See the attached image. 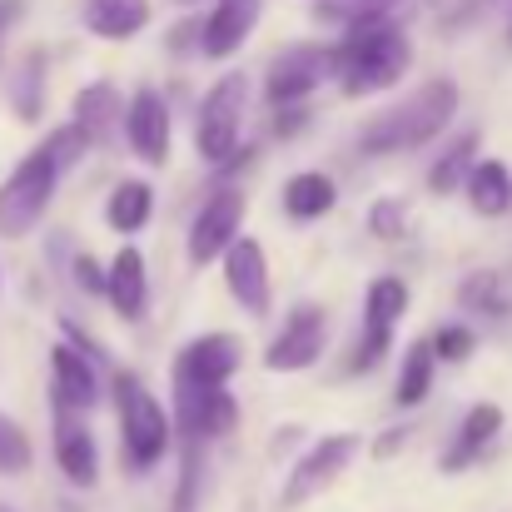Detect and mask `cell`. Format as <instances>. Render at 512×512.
Listing matches in <instances>:
<instances>
[{
    "instance_id": "cell-1",
    "label": "cell",
    "mask_w": 512,
    "mask_h": 512,
    "mask_svg": "<svg viewBox=\"0 0 512 512\" xmlns=\"http://www.w3.org/2000/svg\"><path fill=\"white\" fill-rule=\"evenodd\" d=\"M85 150H90V140H85L75 125H60L45 145H35V150L15 165V174L0 184V234H5V239H25V234L45 219L60 174L70 170Z\"/></svg>"
},
{
    "instance_id": "cell-2",
    "label": "cell",
    "mask_w": 512,
    "mask_h": 512,
    "mask_svg": "<svg viewBox=\"0 0 512 512\" xmlns=\"http://www.w3.org/2000/svg\"><path fill=\"white\" fill-rule=\"evenodd\" d=\"M408 65H413V45L388 15H358L334 50V80L348 95L388 90L408 75Z\"/></svg>"
},
{
    "instance_id": "cell-3",
    "label": "cell",
    "mask_w": 512,
    "mask_h": 512,
    "mask_svg": "<svg viewBox=\"0 0 512 512\" xmlns=\"http://www.w3.org/2000/svg\"><path fill=\"white\" fill-rule=\"evenodd\" d=\"M458 115V85L453 80H428L423 90H413L403 105L383 110L368 130H363V155H398V150H418L428 140H438Z\"/></svg>"
},
{
    "instance_id": "cell-4",
    "label": "cell",
    "mask_w": 512,
    "mask_h": 512,
    "mask_svg": "<svg viewBox=\"0 0 512 512\" xmlns=\"http://www.w3.org/2000/svg\"><path fill=\"white\" fill-rule=\"evenodd\" d=\"M115 408H120V453L130 473H150L165 463L174 443V418L170 408L150 393V383L140 373H115Z\"/></svg>"
},
{
    "instance_id": "cell-5",
    "label": "cell",
    "mask_w": 512,
    "mask_h": 512,
    "mask_svg": "<svg viewBox=\"0 0 512 512\" xmlns=\"http://www.w3.org/2000/svg\"><path fill=\"white\" fill-rule=\"evenodd\" d=\"M244 110H249V80L244 70H229L209 95H204V110H199V130H194V145L209 165H229L239 155V140H244Z\"/></svg>"
},
{
    "instance_id": "cell-6",
    "label": "cell",
    "mask_w": 512,
    "mask_h": 512,
    "mask_svg": "<svg viewBox=\"0 0 512 512\" xmlns=\"http://www.w3.org/2000/svg\"><path fill=\"white\" fill-rule=\"evenodd\" d=\"M413 294L398 274H378L363 294V339L353 343L343 373H373L383 358H388V343H393V324L408 314Z\"/></svg>"
},
{
    "instance_id": "cell-7",
    "label": "cell",
    "mask_w": 512,
    "mask_h": 512,
    "mask_svg": "<svg viewBox=\"0 0 512 512\" xmlns=\"http://www.w3.org/2000/svg\"><path fill=\"white\" fill-rule=\"evenodd\" d=\"M358 448H363L358 433H329V438H319V443L294 463L279 508H304V503H314L319 493H329V488L343 478V468L358 458Z\"/></svg>"
},
{
    "instance_id": "cell-8",
    "label": "cell",
    "mask_w": 512,
    "mask_h": 512,
    "mask_svg": "<svg viewBox=\"0 0 512 512\" xmlns=\"http://www.w3.org/2000/svg\"><path fill=\"white\" fill-rule=\"evenodd\" d=\"M239 224H244V189H234V184L214 189L189 224V264L204 269V264L224 259L239 239Z\"/></svg>"
},
{
    "instance_id": "cell-9",
    "label": "cell",
    "mask_w": 512,
    "mask_h": 512,
    "mask_svg": "<svg viewBox=\"0 0 512 512\" xmlns=\"http://www.w3.org/2000/svg\"><path fill=\"white\" fill-rule=\"evenodd\" d=\"M244 368V339L234 334H199L179 348L174 383L184 388H229V378Z\"/></svg>"
},
{
    "instance_id": "cell-10",
    "label": "cell",
    "mask_w": 512,
    "mask_h": 512,
    "mask_svg": "<svg viewBox=\"0 0 512 512\" xmlns=\"http://www.w3.org/2000/svg\"><path fill=\"white\" fill-rule=\"evenodd\" d=\"M174 418H179L184 443L199 448L209 438H224L239 423V403H234L229 388H184V383H174Z\"/></svg>"
},
{
    "instance_id": "cell-11",
    "label": "cell",
    "mask_w": 512,
    "mask_h": 512,
    "mask_svg": "<svg viewBox=\"0 0 512 512\" xmlns=\"http://www.w3.org/2000/svg\"><path fill=\"white\" fill-rule=\"evenodd\" d=\"M324 334H329L324 309L319 304H299L284 319V329L274 334V343L264 348V368H274V373H304V368H314L319 353H324Z\"/></svg>"
},
{
    "instance_id": "cell-12",
    "label": "cell",
    "mask_w": 512,
    "mask_h": 512,
    "mask_svg": "<svg viewBox=\"0 0 512 512\" xmlns=\"http://www.w3.org/2000/svg\"><path fill=\"white\" fill-rule=\"evenodd\" d=\"M50 398L55 413H90L100 398V373H95V353L75 348V343H55L50 348Z\"/></svg>"
},
{
    "instance_id": "cell-13",
    "label": "cell",
    "mask_w": 512,
    "mask_h": 512,
    "mask_svg": "<svg viewBox=\"0 0 512 512\" xmlns=\"http://www.w3.org/2000/svg\"><path fill=\"white\" fill-rule=\"evenodd\" d=\"M324 75H334V50L294 45V50H284V55L269 65V75H264V95H269V105H294V100H304Z\"/></svg>"
},
{
    "instance_id": "cell-14",
    "label": "cell",
    "mask_w": 512,
    "mask_h": 512,
    "mask_svg": "<svg viewBox=\"0 0 512 512\" xmlns=\"http://www.w3.org/2000/svg\"><path fill=\"white\" fill-rule=\"evenodd\" d=\"M224 284H229V294L244 314H254V319L269 314L274 294H269V259H264L259 239H249V234L234 239V249L224 254Z\"/></svg>"
},
{
    "instance_id": "cell-15",
    "label": "cell",
    "mask_w": 512,
    "mask_h": 512,
    "mask_svg": "<svg viewBox=\"0 0 512 512\" xmlns=\"http://www.w3.org/2000/svg\"><path fill=\"white\" fill-rule=\"evenodd\" d=\"M125 145L145 160V165H165L170 160V110L155 90H135L130 110H125Z\"/></svg>"
},
{
    "instance_id": "cell-16",
    "label": "cell",
    "mask_w": 512,
    "mask_h": 512,
    "mask_svg": "<svg viewBox=\"0 0 512 512\" xmlns=\"http://www.w3.org/2000/svg\"><path fill=\"white\" fill-rule=\"evenodd\" d=\"M55 463L75 488L100 483V448H95V433L80 413H55Z\"/></svg>"
},
{
    "instance_id": "cell-17",
    "label": "cell",
    "mask_w": 512,
    "mask_h": 512,
    "mask_svg": "<svg viewBox=\"0 0 512 512\" xmlns=\"http://www.w3.org/2000/svg\"><path fill=\"white\" fill-rule=\"evenodd\" d=\"M259 10H264V0H214V10L204 15V30H199V50H204L209 60L234 55V50L254 35Z\"/></svg>"
},
{
    "instance_id": "cell-18",
    "label": "cell",
    "mask_w": 512,
    "mask_h": 512,
    "mask_svg": "<svg viewBox=\"0 0 512 512\" xmlns=\"http://www.w3.org/2000/svg\"><path fill=\"white\" fill-rule=\"evenodd\" d=\"M105 299L110 309L125 319V324H140L145 319V304H150V274H145V254L140 249H120L105 269Z\"/></svg>"
},
{
    "instance_id": "cell-19",
    "label": "cell",
    "mask_w": 512,
    "mask_h": 512,
    "mask_svg": "<svg viewBox=\"0 0 512 512\" xmlns=\"http://www.w3.org/2000/svg\"><path fill=\"white\" fill-rule=\"evenodd\" d=\"M498 433H503V408H498V403H473L468 418H463V428H458V438H453V448L443 453V473L473 468V463L493 448Z\"/></svg>"
},
{
    "instance_id": "cell-20",
    "label": "cell",
    "mask_w": 512,
    "mask_h": 512,
    "mask_svg": "<svg viewBox=\"0 0 512 512\" xmlns=\"http://www.w3.org/2000/svg\"><path fill=\"white\" fill-rule=\"evenodd\" d=\"M150 0H85V30L100 40H130L150 25Z\"/></svg>"
},
{
    "instance_id": "cell-21",
    "label": "cell",
    "mask_w": 512,
    "mask_h": 512,
    "mask_svg": "<svg viewBox=\"0 0 512 512\" xmlns=\"http://www.w3.org/2000/svg\"><path fill=\"white\" fill-rule=\"evenodd\" d=\"M463 189H468L473 214H483V219H503L512 209V170L503 160H478Z\"/></svg>"
},
{
    "instance_id": "cell-22",
    "label": "cell",
    "mask_w": 512,
    "mask_h": 512,
    "mask_svg": "<svg viewBox=\"0 0 512 512\" xmlns=\"http://www.w3.org/2000/svg\"><path fill=\"white\" fill-rule=\"evenodd\" d=\"M334 199H339V184L324 170H304L284 184V209H289V219H324V214L334 209Z\"/></svg>"
},
{
    "instance_id": "cell-23",
    "label": "cell",
    "mask_w": 512,
    "mask_h": 512,
    "mask_svg": "<svg viewBox=\"0 0 512 512\" xmlns=\"http://www.w3.org/2000/svg\"><path fill=\"white\" fill-rule=\"evenodd\" d=\"M120 115H125V110H120V90H115V85H85V90L75 95V130H80L90 145L105 140Z\"/></svg>"
},
{
    "instance_id": "cell-24",
    "label": "cell",
    "mask_w": 512,
    "mask_h": 512,
    "mask_svg": "<svg viewBox=\"0 0 512 512\" xmlns=\"http://www.w3.org/2000/svg\"><path fill=\"white\" fill-rule=\"evenodd\" d=\"M150 214H155V189H150L145 179L115 184V194H110V204H105V224H110L115 234H140V229L150 224Z\"/></svg>"
},
{
    "instance_id": "cell-25",
    "label": "cell",
    "mask_w": 512,
    "mask_h": 512,
    "mask_svg": "<svg viewBox=\"0 0 512 512\" xmlns=\"http://www.w3.org/2000/svg\"><path fill=\"white\" fill-rule=\"evenodd\" d=\"M433 368H438V353H433V343H428V339L408 343V353H403V368H398V383H393V398H398V408H418V403L428 398V388H433Z\"/></svg>"
},
{
    "instance_id": "cell-26",
    "label": "cell",
    "mask_w": 512,
    "mask_h": 512,
    "mask_svg": "<svg viewBox=\"0 0 512 512\" xmlns=\"http://www.w3.org/2000/svg\"><path fill=\"white\" fill-rule=\"evenodd\" d=\"M473 165H478V135H463L438 165H433V174H428V189L433 194H453L458 184H468V174H473Z\"/></svg>"
},
{
    "instance_id": "cell-27",
    "label": "cell",
    "mask_w": 512,
    "mask_h": 512,
    "mask_svg": "<svg viewBox=\"0 0 512 512\" xmlns=\"http://www.w3.org/2000/svg\"><path fill=\"white\" fill-rule=\"evenodd\" d=\"M30 458H35V448H30L25 428H20V423H10V418L0 413V473H25V468H30Z\"/></svg>"
},
{
    "instance_id": "cell-28",
    "label": "cell",
    "mask_w": 512,
    "mask_h": 512,
    "mask_svg": "<svg viewBox=\"0 0 512 512\" xmlns=\"http://www.w3.org/2000/svg\"><path fill=\"white\" fill-rule=\"evenodd\" d=\"M463 304L468 309H483V314H503L508 309V299H503V289H498V274H468L463 279Z\"/></svg>"
},
{
    "instance_id": "cell-29",
    "label": "cell",
    "mask_w": 512,
    "mask_h": 512,
    "mask_svg": "<svg viewBox=\"0 0 512 512\" xmlns=\"http://www.w3.org/2000/svg\"><path fill=\"white\" fill-rule=\"evenodd\" d=\"M433 353H438V358H443V363H463V358H468V353H473V329H463V324H448V329H438V334H433Z\"/></svg>"
},
{
    "instance_id": "cell-30",
    "label": "cell",
    "mask_w": 512,
    "mask_h": 512,
    "mask_svg": "<svg viewBox=\"0 0 512 512\" xmlns=\"http://www.w3.org/2000/svg\"><path fill=\"white\" fill-rule=\"evenodd\" d=\"M40 70H45V60H40V55H30V60H25V70H20V95H15V110H20L25 120H35V115H40V105H35V80H40Z\"/></svg>"
},
{
    "instance_id": "cell-31",
    "label": "cell",
    "mask_w": 512,
    "mask_h": 512,
    "mask_svg": "<svg viewBox=\"0 0 512 512\" xmlns=\"http://www.w3.org/2000/svg\"><path fill=\"white\" fill-rule=\"evenodd\" d=\"M75 279L85 284V294H105V269H100L90 254H80V259H75Z\"/></svg>"
},
{
    "instance_id": "cell-32",
    "label": "cell",
    "mask_w": 512,
    "mask_h": 512,
    "mask_svg": "<svg viewBox=\"0 0 512 512\" xmlns=\"http://www.w3.org/2000/svg\"><path fill=\"white\" fill-rule=\"evenodd\" d=\"M373 229H378V234H398V229H403V209H398L393 199L373 204Z\"/></svg>"
},
{
    "instance_id": "cell-33",
    "label": "cell",
    "mask_w": 512,
    "mask_h": 512,
    "mask_svg": "<svg viewBox=\"0 0 512 512\" xmlns=\"http://www.w3.org/2000/svg\"><path fill=\"white\" fill-rule=\"evenodd\" d=\"M15 10H20V0H0V25H5V20H10Z\"/></svg>"
},
{
    "instance_id": "cell-34",
    "label": "cell",
    "mask_w": 512,
    "mask_h": 512,
    "mask_svg": "<svg viewBox=\"0 0 512 512\" xmlns=\"http://www.w3.org/2000/svg\"><path fill=\"white\" fill-rule=\"evenodd\" d=\"M508 35H512V25H508Z\"/></svg>"
}]
</instances>
